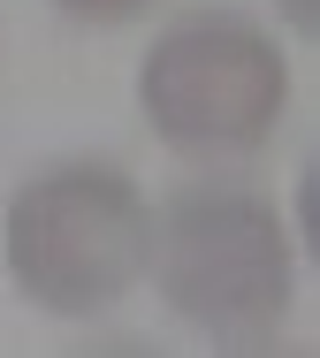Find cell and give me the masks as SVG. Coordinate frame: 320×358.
I'll list each match as a JSON object with an SVG mask.
<instances>
[{"instance_id":"cell-1","label":"cell","mask_w":320,"mask_h":358,"mask_svg":"<svg viewBox=\"0 0 320 358\" xmlns=\"http://www.w3.org/2000/svg\"><path fill=\"white\" fill-rule=\"evenodd\" d=\"M145 267L183 328L221 351H259L282 336L298 297L290 229L252 183H183L168 191L145 236Z\"/></svg>"},{"instance_id":"cell-2","label":"cell","mask_w":320,"mask_h":358,"mask_svg":"<svg viewBox=\"0 0 320 358\" xmlns=\"http://www.w3.org/2000/svg\"><path fill=\"white\" fill-rule=\"evenodd\" d=\"M145 236H153V206L138 176L92 152L38 168L0 221L15 289L54 320H92L122 305V289L145 275Z\"/></svg>"},{"instance_id":"cell-4","label":"cell","mask_w":320,"mask_h":358,"mask_svg":"<svg viewBox=\"0 0 320 358\" xmlns=\"http://www.w3.org/2000/svg\"><path fill=\"white\" fill-rule=\"evenodd\" d=\"M61 15H77V23H130V15H145L160 0H54Z\"/></svg>"},{"instance_id":"cell-3","label":"cell","mask_w":320,"mask_h":358,"mask_svg":"<svg viewBox=\"0 0 320 358\" xmlns=\"http://www.w3.org/2000/svg\"><path fill=\"white\" fill-rule=\"evenodd\" d=\"M138 107L160 145L237 160L275 138L290 107V54L237 8H191L138 62Z\"/></svg>"}]
</instances>
